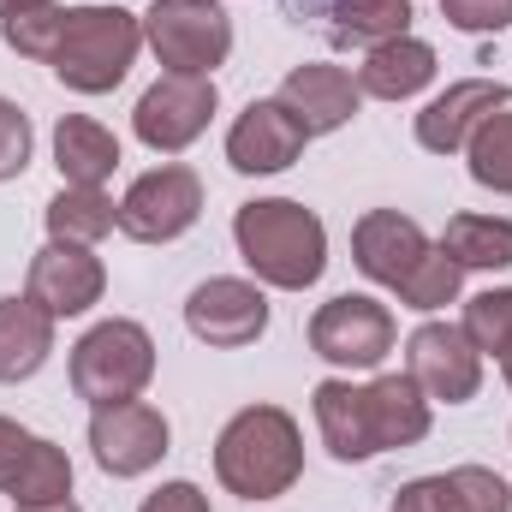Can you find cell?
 I'll return each instance as SVG.
<instances>
[{"instance_id":"6da1fadb","label":"cell","mask_w":512,"mask_h":512,"mask_svg":"<svg viewBox=\"0 0 512 512\" xmlns=\"http://www.w3.org/2000/svg\"><path fill=\"white\" fill-rule=\"evenodd\" d=\"M310 405H316V429L340 465H364L387 447H417L429 435V393L405 370L376 376L370 387L322 382L310 393Z\"/></svg>"},{"instance_id":"7a4b0ae2","label":"cell","mask_w":512,"mask_h":512,"mask_svg":"<svg viewBox=\"0 0 512 512\" xmlns=\"http://www.w3.org/2000/svg\"><path fill=\"white\" fill-rule=\"evenodd\" d=\"M233 245L262 286L304 292L328 268V227L292 197H256L233 215Z\"/></svg>"},{"instance_id":"3957f363","label":"cell","mask_w":512,"mask_h":512,"mask_svg":"<svg viewBox=\"0 0 512 512\" xmlns=\"http://www.w3.org/2000/svg\"><path fill=\"white\" fill-rule=\"evenodd\" d=\"M215 477L239 501H274L304 477V435L292 411L280 405H245L221 441H215Z\"/></svg>"},{"instance_id":"277c9868","label":"cell","mask_w":512,"mask_h":512,"mask_svg":"<svg viewBox=\"0 0 512 512\" xmlns=\"http://www.w3.org/2000/svg\"><path fill=\"white\" fill-rule=\"evenodd\" d=\"M143 48V18L126 6H66V30L54 42V78L78 96L120 90Z\"/></svg>"},{"instance_id":"5b68a950","label":"cell","mask_w":512,"mask_h":512,"mask_svg":"<svg viewBox=\"0 0 512 512\" xmlns=\"http://www.w3.org/2000/svg\"><path fill=\"white\" fill-rule=\"evenodd\" d=\"M155 382V340L143 322H96L72 346V393L90 405H126Z\"/></svg>"},{"instance_id":"8992f818","label":"cell","mask_w":512,"mask_h":512,"mask_svg":"<svg viewBox=\"0 0 512 512\" xmlns=\"http://www.w3.org/2000/svg\"><path fill=\"white\" fill-rule=\"evenodd\" d=\"M143 42L179 78H215V66L233 54V18L221 0H149Z\"/></svg>"},{"instance_id":"52a82bcc","label":"cell","mask_w":512,"mask_h":512,"mask_svg":"<svg viewBox=\"0 0 512 512\" xmlns=\"http://www.w3.org/2000/svg\"><path fill=\"white\" fill-rule=\"evenodd\" d=\"M197 215H203V179L185 161L149 167L120 197V233L137 245H173L197 227Z\"/></svg>"},{"instance_id":"ba28073f","label":"cell","mask_w":512,"mask_h":512,"mask_svg":"<svg viewBox=\"0 0 512 512\" xmlns=\"http://www.w3.org/2000/svg\"><path fill=\"white\" fill-rule=\"evenodd\" d=\"M399 340V322L382 298L340 292L310 316V352L334 370H376Z\"/></svg>"},{"instance_id":"9c48e42d","label":"cell","mask_w":512,"mask_h":512,"mask_svg":"<svg viewBox=\"0 0 512 512\" xmlns=\"http://www.w3.org/2000/svg\"><path fill=\"white\" fill-rule=\"evenodd\" d=\"M215 108H221L215 78H179V72H161V78L137 96L131 131H137L155 155H179V149H191V143L209 131Z\"/></svg>"},{"instance_id":"30bf717a","label":"cell","mask_w":512,"mask_h":512,"mask_svg":"<svg viewBox=\"0 0 512 512\" xmlns=\"http://www.w3.org/2000/svg\"><path fill=\"white\" fill-rule=\"evenodd\" d=\"M405 376L429 393V405H465L483 387V352L465 340L459 322H423L405 340Z\"/></svg>"},{"instance_id":"8fae6325","label":"cell","mask_w":512,"mask_h":512,"mask_svg":"<svg viewBox=\"0 0 512 512\" xmlns=\"http://www.w3.org/2000/svg\"><path fill=\"white\" fill-rule=\"evenodd\" d=\"M167 417L143 399H126V405H96L90 417V453L108 477H143L167 459Z\"/></svg>"},{"instance_id":"7c38bea8","label":"cell","mask_w":512,"mask_h":512,"mask_svg":"<svg viewBox=\"0 0 512 512\" xmlns=\"http://www.w3.org/2000/svg\"><path fill=\"white\" fill-rule=\"evenodd\" d=\"M185 328L215 346V352H239V346H256L268 334V298L251 280H233V274H215L203 280L191 298H185Z\"/></svg>"},{"instance_id":"4fadbf2b","label":"cell","mask_w":512,"mask_h":512,"mask_svg":"<svg viewBox=\"0 0 512 512\" xmlns=\"http://www.w3.org/2000/svg\"><path fill=\"white\" fill-rule=\"evenodd\" d=\"M0 495H12L18 507H48V501H72V459L66 447L18 429L12 417H0Z\"/></svg>"},{"instance_id":"5bb4252c","label":"cell","mask_w":512,"mask_h":512,"mask_svg":"<svg viewBox=\"0 0 512 512\" xmlns=\"http://www.w3.org/2000/svg\"><path fill=\"white\" fill-rule=\"evenodd\" d=\"M102 292H108V268H102L96 251H84V245H54V239H48L42 251L30 256V286H24V298H36L54 322L96 310Z\"/></svg>"},{"instance_id":"9a60e30c","label":"cell","mask_w":512,"mask_h":512,"mask_svg":"<svg viewBox=\"0 0 512 512\" xmlns=\"http://www.w3.org/2000/svg\"><path fill=\"white\" fill-rule=\"evenodd\" d=\"M274 102L304 126V137H328V131L352 126V114L364 108V90H358V78H352L346 66L304 60V66L286 72V84H280Z\"/></svg>"},{"instance_id":"2e32d148","label":"cell","mask_w":512,"mask_h":512,"mask_svg":"<svg viewBox=\"0 0 512 512\" xmlns=\"http://www.w3.org/2000/svg\"><path fill=\"white\" fill-rule=\"evenodd\" d=\"M501 108H512V84H501V78H459L417 114V143L429 155H459L471 143V131L489 114H501Z\"/></svg>"},{"instance_id":"e0dca14e","label":"cell","mask_w":512,"mask_h":512,"mask_svg":"<svg viewBox=\"0 0 512 512\" xmlns=\"http://www.w3.org/2000/svg\"><path fill=\"white\" fill-rule=\"evenodd\" d=\"M429 251H435L429 233H423L411 215H399V209H370V215H358V227H352V262H358L376 286H393V292L417 274V262Z\"/></svg>"},{"instance_id":"ac0fdd59","label":"cell","mask_w":512,"mask_h":512,"mask_svg":"<svg viewBox=\"0 0 512 512\" xmlns=\"http://www.w3.org/2000/svg\"><path fill=\"white\" fill-rule=\"evenodd\" d=\"M304 126L268 96V102H251L239 120H233V131H227V161H233V173H286L298 155H304Z\"/></svg>"},{"instance_id":"d6986e66","label":"cell","mask_w":512,"mask_h":512,"mask_svg":"<svg viewBox=\"0 0 512 512\" xmlns=\"http://www.w3.org/2000/svg\"><path fill=\"white\" fill-rule=\"evenodd\" d=\"M429 84H435V48L417 42V36H399V42L370 48L364 66H358V90L376 96V102H405V96H417Z\"/></svg>"},{"instance_id":"ffe728a7","label":"cell","mask_w":512,"mask_h":512,"mask_svg":"<svg viewBox=\"0 0 512 512\" xmlns=\"http://www.w3.org/2000/svg\"><path fill=\"white\" fill-rule=\"evenodd\" d=\"M54 352V316L36 298H0V382H30Z\"/></svg>"},{"instance_id":"44dd1931","label":"cell","mask_w":512,"mask_h":512,"mask_svg":"<svg viewBox=\"0 0 512 512\" xmlns=\"http://www.w3.org/2000/svg\"><path fill=\"white\" fill-rule=\"evenodd\" d=\"M54 167L66 185H102L120 167V137L90 114H66L54 126Z\"/></svg>"},{"instance_id":"7402d4cb","label":"cell","mask_w":512,"mask_h":512,"mask_svg":"<svg viewBox=\"0 0 512 512\" xmlns=\"http://www.w3.org/2000/svg\"><path fill=\"white\" fill-rule=\"evenodd\" d=\"M120 227V203L102 191V185H66L54 203H48V239L54 245H102L108 233Z\"/></svg>"},{"instance_id":"603a6c76","label":"cell","mask_w":512,"mask_h":512,"mask_svg":"<svg viewBox=\"0 0 512 512\" xmlns=\"http://www.w3.org/2000/svg\"><path fill=\"white\" fill-rule=\"evenodd\" d=\"M411 36V0H340L328 12V42L334 48H382Z\"/></svg>"},{"instance_id":"cb8c5ba5","label":"cell","mask_w":512,"mask_h":512,"mask_svg":"<svg viewBox=\"0 0 512 512\" xmlns=\"http://www.w3.org/2000/svg\"><path fill=\"white\" fill-rule=\"evenodd\" d=\"M441 251L459 268H512V221L507 215H453Z\"/></svg>"},{"instance_id":"d4e9b609","label":"cell","mask_w":512,"mask_h":512,"mask_svg":"<svg viewBox=\"0 0 512 512\" xmlns=\"http://www.w3.org/2000/svg\"><path fill=\"white\" fill-rule=\"evenodd\" d=\"M465 155H471V179L483 185V191H501L512 197V114H489L483 126L471 131V143H465Z\"/></svg>"},{"instance_id":"484cf974","label":"cell","mask_w":512,"mask_h":512,"mask_svg":"<svg viewBox=\"0 0 512 512\" xmlns=\"http://www.w3.org/2000/svg\"><path fill=\"white\" fill-rule=\"evenodd\" d=\"M465 340L477 346V352H489V358H501L512 346V286H489V292H477L471 304H465Z\"/></svg>"},{"instance_id":"4316f807","label":"cell","mask_w":512,"mask_h":512,"mask_svg":"<svg viewBox=\"0 0 512 512\" xmlns=\"http://www.w3.org/2000/svg\"><path fill=\"white\" fill-rule=\"evenodd\" d=\"M66 30V6H36V12H12L0 18V42L24 60H54V42Z\"/></svg>"},{"instance_id":"83f0119b","label":"cell","mask_w":512,"mask_h":512,"mask_svg":"<svg viewBox=\"0 0 512 512\" xmlns=\"http://www.w3.org/2000/svg\"><path fill=\"white\" fill-rule=\"evenodd\" d=\"M459 280H465V268L435 245V251L417 262V274L399 286V298H405L411 310H441V304H453V298H459Z\"/></svg>"},{"instance_id":"f1b7e54d","label":"cell","mask_w":512,"mask_h":512,"mask_svg":"<svg viewBox=\"0 0 512 512\" xmlns=\"http://www.w3.org/2000/svg\"><path fill=\"white\" fill-rule=\"evenodd\" d=\"M453 489V512H512V489L489 471V465H459L447 471Z\"/></svg>"},{"instance_id":"f546056e","label":"cell","mask_w":512,"mask_h":512,"mask_svg":"<svg viewBox=\"0 0 512 512\" xmlns=\"http://www.w3.org/2000/svg\"><path fill=\"white\" fill-rule=\"evenodd\" d=\"M441 18L465 36H501L512 24V0H441Z\"/></svg>"},{"instance_id":"4dcf8cb0","label":"cell","mask_w":512,"mask_h":512,"mask_svg":"<svg viewBox=\"0 0 512 512\" xmlns=\"http://www.w3.org/2000/svg\"><path fill=\"white\" fill-rule=\"evenodd\" d=\"M24 167H30V120H24L18 102L0 96V185L18 179Z\"/></svg>"},{"instance_id":"1f68e13d","label":"cell","mask_w":512,"mask_h":512,"mask_svg":"<svg viewBox=\"0 0 512 512\" xmlns=\"http://www.w3.org/2000/svg\"><path fill=\"white\" fill-rule=\"evenodd\" d=\"M393 512H453V489L447 477H417L393 495Z\"/></svg>"},{"instance_id":"d6a6232c","label":"cell","mask_w":512,"mask_h":512,"mask_svg":"<svg viewBox=\"0 0 512 512\" xmlns=\"http://www.w3.org/2000/svg\"><path fill=\"white\" fill-rule=\"evenodd\" d=\"M137 512H209V495L197 483H161L155 495H143Z\"/></svg>"},{"instance_id":"836d02e7","label":"cell","mask_w":512,"mask_h":512,"mask_svg":"<svg viewBox=\"0 0 512 512\" xmlns=\"http://www.w3.org/2000/svg\"><path fill=\"white\" fill-rule=\"evenodd\" d=\"M340 0H286V12H298V18H328Z\"/></svg>"},{"instance_id":"e575fe53","label":"cell","mask_w":512,"mask_h":512,"mask_svg":"<svg viewBox=\"0 0 512 512\" xmlns=\"http://www.w3.org/2000/svg\"><path fill=\"white\" fill-rule=\"evenodd\" d=\"M36 6H54V0H0V18H12V12H36Z\"/></svg>"},{"instance_id":"d590c367","label":"cell","mask_w":512,"mask_h":512,"mask_svg":"<svg viewBox=\"0 0 512 512\" xmlns=\"http://www.w3.org/2000/svg\"><path fill=\"white\" fill-rule=\"evenodd\" d=\"M18 512H84L78 501H48V507H18Z\"/></svg>"},{"instance_id":"8d00e7d4","label":"cell","mask_w":512,"mask_h":512,"mask_svg":"<svg viewBox=\"0 0 512 512\" xmlns=\"http://www.w3.org/2000/svg\"><path fill=\"white\" fill-rule=\"evenodd\" d=\"M501 376H507V387H512V346L501 352Z\"/></svg>"}]
</instances>
